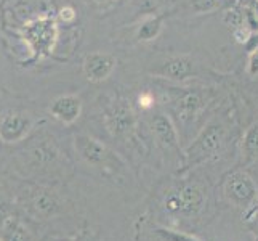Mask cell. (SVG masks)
<instances>
[{"mask_svg":"<svg viewBox=\"0 0 258 241\" xmlns=\"http://www.w3.org/2000/svg\"><path fill=\"white\" fill-rule=\"evenodd\" d=\"M48 111L61 124H73L82 113V102L76 95H61L51 102Z\"/></svg>","mask_w":258,"mask_h":241,"instance_id":"10","label":"cell"},{"mask_svg":"<svg viewBox=\"0 0 258 241\" xmlns=\"http://www.w3.org/2000/svg\"><path fill=\"white\" fill-rule=\"evenodd\" d=\"M202 95L196 90H183L173 100V110L180 116L183 122H188L196 118V114L202 108Z\"/></svg>","mask_w":258,"mask_h":241,"instance_id":"12","label":"cell"},{"mask_svg":"<svg viewBox=\"0 0 258 241\" xmlns=\"http://www.w3.org/2000/svg\"><path fill=\"white\" fill-rule=\"evenodd\" d=\"M138 106L141 110H149L154 106V95L151 92H143L138 97Z\"/></svg>","mask_w":258,"mask_h":241,"instance_id":"24","label":"cell"},{"mask_svg":"<svg viewBox=\"0 0 258 241\" xmlns=\"http://www.w3.org/2000/svg\"><path fill=\"white\" fill-rule=\"evenodd\" d=\"M76 241H82V239H76Z\"/></svg>","mask_w":258,"mask_h":241,"instance_id":"28","label":"cell"},{"mask_svg":"<svg viewBox=\"0 0 258 241\" xmlns=\"http://www.w3.org/2000/svg\"><path fill=\"white\" fill-rule=\"evenodd\" d=\"M220 5V0H192V8L194 12L204 13V12H210L213 8H217Z\"/></svg>","mask_w":258,"mask_h":241,"instance_id":"22","label":"cell"},{"mask_svg":"<svg viewBox=\"0 0 258 241\" xmlns=\"http://www.w3.org/2000/svg\"><path fill=\"white\" fill-rule=\"evenodd\" d=\"M0 241H32V238L16 216H5L0 219Z\"/></svg>","mask_w":258,"mask_h":241,"instance_id":"15","label":"cell"},{"mask_svg":"<svg viewBox=\"0 0 258 241\" xmlns=\"http://www.w3.org/2000/svg\"><path fill=\"white\" fill-rule=\"evenodd\" d=\"M156 233L161 236L162 241H201L192 235L183 233V231L168 230V228H157Z\"/></svg>","mask_w":258,"mask_h":241,"instance_id":"18","label":"cell"},{"mask_svg":"<svg viewBox=\"0 0 258 241\" xmlns=\"http://www.w3.org/2000/svg\"><path fill=\"white\" fill-rule=\"evenodd\" d=\"M247 74L250 76V77H256L258 76V49L250 52V55H248Z\"/></svg>","mask_w":258,"mask_h":241,"instance_id":"23","label":"cell"},{"mask_svg":"<svg viewBox=\"0 0 258 241\" xmlns=\"http://www.w3.org/2000/svg\"><path fill=\"white\" fill-rule=\"evenodd\" d=\"M223 21H225V24L229 26V28H233V31L241 28V26H244V10L239 7L229 8L223 16Z\"/></svg>","mask_w":258,"mask_h":241,"instance_id":"19","label":"cell"},{"mask_svg":"<svg viewBox=\"0 0 258 241\" xmlns=\"http://www.w3.org/2000/svg\"><path fill=\"white\" fill-rule=\"evenodd\" d=\"M87 4H90L93 7H98V8H103V7H108L109 4H112L114 0H85Z\"/></svg>","mask_w":258,"mask_h":241,"instance_id":"27","label":"cell"},{"mask_svg":"<svg viewBox=\"0 0 258 241\" xmlns=\"http://www.w3.org/2000/svg\"><path fill=\"white\" fill-rule=\"evenodd\" d=\"M233 35H234V39H236L239 43H242V45H245L247 40L250 39L252 32L248 31V29L245 28V26H241V28H237V29L233 31Z\"/></svg>","mask_w":258,"mask_h":241,"instance_id":"25","label":"cell"},{"mask_svg":"<svg viewBox=\"0 0 258 241\" xmlns=\"http://www.w3.org/2000/svg\"><path fill=\"white\" fill-rule=\"evenodd\" d=\"M151 129H153L154 137L162 147H165L167 150H178V132L167 114H156L151 119Z\"/></svg>","mask_w":258,"mask_h":241,"instance_id":"11","label":"cell"},{"mask_svg":"<svg viewBox=\"0 0 258 241\" xmlns=\"http://www.w3.org/2000/svg\"><path fill=\"white\" fill-rule=\"evenodd\" d=\"M242 150L245 155V163L258 161V121L247 129L242 141Z\"/></svg>","mask_w":258,"mask_h":241,"instance_id":"17","label":"cell"},{"mask_svg":"<svg viewBox=\"0 0 258 241\" xmlns=\"http://www.w3.org/2000/svg\"><path fill=\"white\" fill-rule=\"evenodd\" d=\"M132 7L135 8L137 13L141 15H153L159 7H161L162 0H132Z\"/></svg>","mask_w":258,"mask_h":241,"instance_id":"20","label":"cell"},{"mask_svg":"<svg viewBox=\"0 0 258 241\" xmlns=\"http://www.w3.org/2000/svg\"><path fill=\"white\" fill-rule=\"evenodd\" d=\"M74 148L79 158L88 166L106 169V171L111 172H120L125 167V161L108 145H104L101 140L95 137L85 135V133H77V135H74Z\"/></svg>","mask_w":258,"mask_h":241,"instance_id":"1","label":"cell"},{"mask_svg":"<svg viewBox=\"0 0 258 241\" xmlns=\"http://www.w3.org/2000/svg\"><path fill=\"white\" fill-rule=\"evenodd\" d=\"M162 29V16L159 15H146L143 21L140 23L137 31V39L141 42H151L157 39V35L161 34Z\"/></svg>","mask_w":258,"mask_h":241,"instance_id":"16","label":"cell"},{"mask_svg":"<svg viewBox=\"0 0 258 241\" xmlns=\"http://www.w3.org/2000/svg\"><path fill=\"white\" fill-rule=\"evenodd\" d=\"M117 66V58L108 52H93L84 60V76L90 82H103Z\"/></svg>","mask_w":258,"mask_h":241,"instance_id":"9","label":"cell"},{"mask_svg":"<svg viewBox=\"0 0 258 241\" xmlns=\"http://www.w3.org/2000/svg\"><path fill=\"white\" fill-rule=\"evenodd\" d=\"M225 141V127L218 122H210L204 127L192 143L184 151V166L196 167L202 164L217 153L223 147Z\"/></svg>","mask_w":258,"mask_h":241,"instance_id":"3","label":"cell"},{"mask_svg":"<svg viewBox=\"0 0 258 241\" xmlns=\"http://www.w3.org/2000/svg\"><path fill=\"white\" fill-rule=\"evenodd\" d=\"M23 35L35 55H48L58 37L56 21L48 15L39 16L23 26Z\"/></svg>","mask_w":258,"mask_h":241,"instance_id":"4","label":"cell"},{"mask_svg":"<svg viewBox=\"0 0 258 241\" xmlns=\"http://www.w3.org/2000/svg\"><path fill=\"white\" fill-rule=\"evenodd\" d=\"M32 118L24 111L8 110L0 116V141L7 145L20 143L29 135Z\"/></svg>","mask_w":258,"mask_h":241,"instance_id":"6","label":"cell"},{"mask_svg":"<svg viewBox=\"0 0 258 241\" xmlns=\"http://www.w3.org/2000/svg\"><path fill=\"white\" fill-rule=\"evenodd\" d=\"M59 18H61V20H63L64 23L74 21V20H76V12H74V8H73V7H69V5L63 7V8L59 10Z\"/></svg>","mask_w":258,"mask_h":241,"instance_id":"26","label":"cell"},{"mask_svg":"<svg viewBox=\"0 0 258 241\" xmlns=\"http://www.w3.org/2000/svg\"><path fill=\"white\" fill-rule=\"evenodd\" d=\"M103 124L112 138L125 140L135 130V113L127 100H117L104 110Z\"/></svg>","mask_w":258,"mask_h":241,"instance_id":"5","label":"cell"},{"mask_svg":"<svg viewBox=\"0 0 258 241\" xmlns=\"http://www.w3.org/2000/svg\"><path fill=\"white\" fill-rule=\"evenodd\" d=\"M24 208H28V211L35 217L48 219L56 216L61 211V201L55 191L39 186V188H34L32 191H29Z\"/></svg>","mask_w":258,"mask_h":241,"instance_id":"8","label":"cell"},{"mask_svg":"<svg viewBox=\"0 0 258 241\" xmlns=\"http://www.w3.org/2000/svg\"><path fill=\"white\" fill-rule=\"evenodd\" d=\"M192 73H194V63L189 57H172L159 69V74L162 77L172 80H184L189 76H192Z\"/></svg>","mask_w":258,"mask_h":241,"instance_id":"14","label":"cell"},{"mask_svg":"<svg viewBox=\"0 0 258 241\" xmlns=\"http://www.w3.org/2000/svg\"><path fill=\"white\" fill-rule=\"evenodd\" d=\"M244 26L252 34L258 32V10H255L252 7L244 8Z\"/></svg>","mask_w":258,"mask_h":241,"instance_id":"21","label":"cell"},{"mask_svg":"<svg viewBox=\"0 0 258 241\" xmlns=\"http://www.w3.org/2000/svg\"><path fill=\"white\" fill-rule=\"evenodd\" d=\"M225 193L228 200L239 208L250 206L258 196L253 178L242 171L233 172L225 178Z\"/></svg>","mask_w":258,"mask_h":241,"instance_id":"7","label":"cell"},{"mask_svg":"<svg viewBox=\"0 0 258 241\" xmlns=\"http://www.w3.org/2000/svg\"><path fill=\"white\" fill-rule=\"evenodd\" d=\"M26 159L29 161V164L32 169H50V166H55L58 161V150L55 145L50 143H40V145H34L29 150L24 151Z\"/></svg>","mask_w":258,"mask_h":241,"instance_id":"13","label":"cell"},{"mask_svg":"<svg viewBox=\"0 0 258 241\" xmlns=\"http://www.w3.org/2000/svg\"><path fill=\"white\" fill-rule=\"evenodd\" d=\"M204 203L206 195L198 183H180L164 196V209L172 217H194Z\"/></svg>","mask_w":258,"mask_h":241,"instance_id":"2","label":"cell"}]
</instances>
